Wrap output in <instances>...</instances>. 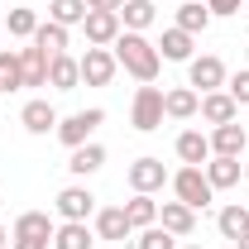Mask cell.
I'll use <instances>...</instances> for the list:
<instances>
[{
    "instance_id": "obj_1",
    "label": "cell",
    "mask_w": 249,
    "mask_h": 249,
    "mask_svg": "<svg viewBox=\"0 0 249 249\" xmlns=\"http://www.w3.org/2000/svg\"><path fill=\"white\" fill-rule=\"evenodd\" d=\"M115 62H120L129 77H139L144 87L158 77V67H163V58H158V48L144 38V34H129L120 29V38H115Z\"/></svg>"
},
{
    "instance_id": "obj_2",
    "label": "cell",
    "mask_w": 249,
    "mask_h": 249,
    "mask_svg": "<svg viewBox=\"0 0 249 249\" xmlns=\"http://www.w3.org/2000/svg\"><path fill=\"white\" fill-rule=\"evenodd\" d=\"M173 192H178V201L192 206V211H206V206H211V196H216V187L206 182V173H201V168H182V173H173Z\"/></svg>"
},
{
    "instance_id": "obj_3",
    "label": "cell",
    "mask_w": 249,
    "mask_h": 249,
    "mask_svg": "<svg viewBox=\"0 0 249 249\" xmlns=\"http://www.w3.org/2000/svg\"><path fill=\"white\" fill-rule=\"evenodd\" d=\"M129 120H134L139 134L158 129V124H163V91H158V87H139V91H134V106H129Z\"/></svg>"
},
{
    "instance_id": "obj_4",
    "label": "cell",
    "mask_w": 249,
    "mask_h": 249,
    "mask_svg": "<svg viewBox=\"0 0 249 249\" xmlns=\"http://www.w3.org/2000/svg\"><path fill=\"white\" fill-rule=\"evenodd\" d=\"M77 62H82V82H87V87H110L115 72H120V62H115L110 48H87Z\"/></svg>"
},
{
    "instance_id": "obj_5",
    "label": "cell",
    "mask_w": 249,
    "mask_h": 249,
    "mask_svg": "<svg viewBox=\"0 0 249 249\" xmlns=\"http://www.w3.org/2000/svg\"><path fill=\"white\" fill-rule=\"evenodd\" d=\"M106 120V110L101 106H91V110H77V115H67V120H58V139L67 144V149H82L87 139H91V129Z\"/></svg>"
},
{
    "instance_id": "obj_6",
    "label": "cell",
    "mask_w": 249,
    "mask_h": 249,
    "mask_svg": "<svg viewBox=\"0 0 249 249\" xmlns=\"http://www.w3.org/2000/svg\"><path fill=\"white\" fill-rule=\"evenodd\" d=\"M187 87H201V96L220 91V87H225V62L211 58V53H206V58H192L187 62Z\"/></svg>"
},
{
    "instance_id": "obj_7",
    "label": "cell",
    "mask_w": 249,
    "mask_h": 249,
    "mask_svg": "<svg viewBox=\"0 0 249 249\" xmlns=\"http://www.w3.org/2000/svg\"><path fill=\"white\" fill-rule=\"evenodd\" d=\"M82 29H87V43H91V48H106V43L120 38V15H115V10H87Z\"/></svg>"
},
{
    "instance_id": "obj_8",
    "label": "cell",
    "mask_w": 249,
    "mask_h": 249,
    "mask_svg": "<svg viewBox=\"0 0 249 249\" xmlns=\"http://www.w3.org/2000/svg\"><path fill=\"white\" fill-rule=\"evenodd\" d=\"M163 182H168L163 158H134V163H129V187H134V192H158Z\"/></svg>"
},
{
    "instance_id": "obj_9",
    "label": "cell",
    "mask_w": 249,
    "mask_h": 249,
    "mask_svg": "<svg viewBox=\"0 0 249 249\" xmlns=\"http://www.w3.org/2000/svg\"><path fill=\"white\" fill-rule=\"evenodd\" d=\"M58 216L62 220H87V216H96V196L87 192V187H62V192H58Z\"/></svg>"
},
{
    "instance_id": "obj_10",
    "label": "cell",
    "mask_w": 249,
    "mask_h": 249,
    "mask_svg": "<svg viewBox=\"0 0 249 249\" xmlns=\"http://www.w3.org/2000/svg\"><path fill=\"white\" fill-rule=\"evenodd\" d=\"M77 82H82V62L72 58V53L48 58V87L53 91H77Z\"/></svg>"
},
{
    "instance_id": "obj_11",
    "label": "cell",
    "mask_w": 249,
    "mask_h": 249,
    "mask_svg": "<svg viewBox=\"0 0 249 249\" xmlns=\"http://www.w3.org/2000/svg\"><path fill=\"white\" fill-rule=\"evenodd\" d=\"M158 225H163L168 235H178V240H182V235L196 230V211L182 206V201H163V206H158Z\"/></svg>"
},
{
    "instance_id": "obj_12",
    "label": "cell",
    "mask_w": 249,
    "mask_h": 249,
    "mask_svg": "<svg viewBox=\"0 0 249 249\" xmlns=\"http://www.w3.org/2000/svg\"><path fill=\"white\" fill-rule=\"evenodd\" d=\"M245 124H216V129H211V154H220V158H240L245 154Z\"/></svg>"
},
{
    "instance_id": "obj_13",
    "label": "cell",
    "mask_w": 249,
    "mask_h": 249,
    "mask_svg": "<svg viewBox=\"0 0 249 249\" xmlns=\"http://www.w3.org/2000/svg\"><path fill=\"white\" fill-rule=\"evenodd\" d=\"M201 110V96L192 91V87H173V91H163V115L168 120H192Z\"/></svg>"
},
{
    "instance_id": "obj_14",
    "label": "cell",
    "mask_w": 249,
    "mask_h": 249,
    "mask_svg": "<svg viewBox=\"0 0 249 249\" xmlns=\"http://www.w3.org/2000/svg\"><path fill=\"white\" fill-rule=\"evenodd\" d=\"M178 158H182L187 168H201V163L211 158V139H206L201 129H182V134H178Z\"/></svg>"
},
{
    "instance_id": "obj_15",
    "label": "cell",
    "mask_w": 249,
    "mask_h": 249,
    "mask_svg": "<svg viewBox=\"0 0 249 249\" xmlns=\"http://www.w3.org/2000/svg\"><path fill=\"white\" fill-rule=\"evenodd\" d=\"M96 235H101V240H129L134 225H129V216H124V206H106V211H96Z\"/></svg>"
},
{
    "instance_id": "obj_16",
    "label": "cell",
    "mask_w": 249,
    "mask_h": 249,
    "mask_svg": "<svg viewBox=\"0 0 249 249\" xmlns=\"http://www.w3.org/2000/svg\"><path fill=\"white\" fill-rule=\"evenodd\" d=\"M216 225H220V235L230 240V245H240V240H249V206H220V216H216Z\"/></svg>"
},
{
    "instance_id": "obj_17",
    "label": "cell",
    "mask_w": 249,
    "mask_h": 249,
    "mask_svg": "<svg viewBox=\"0 0 249 249\" xmlns=\"http://www.w3.org/2000/svg\"><path fill=\"white\" fill-rule=\"evenodd\" d=\"M240 115V106L230 101V91H206L201 96V120L206 124H230Z\"/></svg>"
},
{
    "instance_id": "obj_18",
    "label": "cell",
    "mask_w": 249,
    "mask_h": 249,
    "mask_svg": "<svg viewBox=\"0 0 249 249\" xmlns=\"http://www.w3.org/2000/svg\"><path fill=\"white\" fill-rule=\"evenodd\" d=\"M115 15H120V24H124L129 34H144V29H149V24L158 19L154 0H124V5L115 10Z\"/></svg>"
},
{
    "instance_id": "obj_19",
    "label": "cell",
    "mask_w": 249,
    "mask_h": 249,
    "mask_svg": "<svg viewBox=\"0 0 249 249\" xmlns=\"http://www.w3.org/2000/svg\"><path fill=\"white\" fill-rule=\"evenodd\" d=\"M53 216L48 211H24V216L15 220V240H53Z\"/></svg>"
},
{
    "instance_id": "obj_20",
    "label": "cell",
    "mask_w": 249,
    "mask_h": 249,
    "mask_svg": "<svg viewBox=\"0 0 249 249\" xmlns=\"http://www.w3.org/2000/svg\"><path fill=\"white\" fill-rule=\"evenodd\" d=\"M201 173H206V182L216 187V192H225V187L240 182V173H245V168H240V158H220V154H211V163H206Z\"/></svg>"
},
{
    "instance_id": "obj_21",
    "label": "cell",
    "mask_w": 249,
    "mask_h": 249,
    "mask_svg": "<svg viewBox=\"0 0 249 249\" xmlns=\"http://www.w3.org/2000/svg\"><path fill=\"white\" fill-rule=\"evenodd\" d=\"M19 124H24L29 134H48V129H58V110H53L48 101H29V106L19 110Z\"/></svg>"
},
{
    "instance_id": "obj_22",
    "label": "cell",
    "mask_w": 249,
    "mask_h": 249,
    "mask_svg": "<svg viewBox=\"0 0 249 249\" xmlns=\"http://www.w3.org/2000/svg\"><path fill=\"white\" fill-rule=\"evenodd\" d=\"M19 67H24V87H48V53L43 48H19Z\"/></svg>"
},
{
    "instance_id": "obj_23",
    "label": "cell",
    "mask_w": 249,
    "mask_h": 249,
    "mask_svg": "<svg viewBox=\"0 0 249 249\" xmlns=\"http://www.w3.org/2000/svg\"><path fill=\"white\" fill-rule=\"evenodd\" d=\"M158 48V58H168V62H192V34H182L178 24L163 34V43H154Z\"/></svg>"
},
{
    "instance_id": "obj_24",
    "label": "cell",
    "mask_w": 249,
    "mask_h": 249,
    "mask_svg": "<svg viewBox=\"0 0 249 249\" xmlns=\"http://www.w3.org/2000/svg\"><path fill=\"white\" fill-rule=\"evenodd\" d=\"M53 245H58V249H91L87 220H62L58 230H53Z\"/></svg>"
},
{
    "instance_id": "obj_25",
    "label": "cell",
    "mask_w": 249,
    "mask_h": 249,
    "mask_svg": "<svg viewBox=\"0 0 249 249\" xmlns=\"http://www.w3.org/2000/svg\"><path fill=\"white\" fill-rule=\"evenodd\" d=\"M206 24H211V10H206L201 0H182V5H178V29L182 34H201Z\"/></svg>"
},
{
    "instance_id": "obj_26",
    "label": "cell",
    "mask_w": 249,
    "mask_h": 249,
    "mask_svg": "<svg viewBox=\"0 0 249 249\" xmlns=\"http://www.w3.org/2000/svg\"><path fill=\"white\" fill-rule=\"evenodd\" d=\"M34 48H43L48 58L67 53V29H62V24H53V19H48V24H38V29H34Z\"/></svg>"
},
{
    "instance_id": "obj_27",
    "label": "cell",
    "mask_w": 249,
    "mask_h": 249,
    "mask_svg": "<svg viewBox=\"0 0 249 249\" xmlns=\"http://www.w3.org/2000/svg\"><path fill=\"white\" fill-rule=\"evenodd\" d=\"M48 19L62 24V29L82 24V19H87V0H48Z\"/></svg>"
},
{
    "instance_id": "obj_28",
    "label": "cell",
    "mask_w": 249,
    "mask_h": 249,
    "mask_svg": "<svg viewBox=\"0 0 249 249\" xmlns=\"http://www.w3.org/2000/svg\"><path fill=\"white\" fill-rule=\"evenodd\" d=\"M124 216L134 230H144V225H158V201H149V192H134V201L124 206Z\"/></svg>"
},
{
    "instance_id": "obj_29",
    "label": "cell",
    "mask_w": 249,
    "mask_h": 249,
    "mask_svg": "<svg viewBox=\"0 0 249 249\" xmlns=\"http://www.w3.org/2000/svg\"><path fill=\"white\" fill-rule=\"evenodd\" d=\"M101 163H106V149H101V144H82V149H72V163H67V168H72L77 178H91Z\"/></svg>"
},
{
    "instance_id": "obj_30",
    "label": "cell",
    "mask_w": 249,
    "mask_h": 249,
    "mask_svg": "<svg viewBox=\"0 0 249 249\" xmlns=\"http://www.w3.org/2000/svg\"><path fill=\"white\" fill-rule=\"evenodd\" d=\"M0 87H5V91H19V87H24L19 48H0Z\"/></svg>"
},
{
    "instance_id": "obj_31",
    "label": "cell",
    "mask_w": 249,
    "mask_h": 249,
    "mask_svg": "<svg viewBox=\"0 0 249 249\" xmlns=\"http://www.w3.org/2000/svg\"><path fill=\"white\" fill-rule=\"evenodd\" d=\"M139 249H178V235H168L163 225H144L139 230Z\"/></svg>"
},
{
    "instance_id": "obj_32",
    "label": "cell",
    "mask_w": 249,
    "mask_h": 249,
    "mask_svg": "<svg viewBox=\"0 0 249 249\" xmlns=\"http://www.w3.org/2000/svg\"><path fill=\"white\" fill-rule=\"evenodd\" d=\"M34 29H38V15H34V10H24V5L10 10V34H15V38H34Z\"/></svg>"
},
{
    "instance_id": "obj_33",
    "label": "cell",
    "mask_w": 249,
    "mask_h": 249,
    "mask_svg": "<svg viewBox=\"0 0 249 249\" xmlns=\"http://www.w3.org/2000/svg\"><path fill=\"white\" fill-rule=\"evenodd\" d=\"M225 91H230L235 106H249V72H235V77L225 82Z\"/></svg>"
},
{
    "instance_id": "obj_34",
    "label": "cell",
    "mask_w": 249,
    "mask_h": 249,
    "mask_svg": "<svg viewBox=\"0 0 249 249\" xmlns=\"http://www.w3.org/2000/svg\"><path fill=\"white\" fill-rule=\"evenodd\" d=\"M240 5H245V0H206L211 15H240Z\"/></svg>"
},
{
    "instance_id": "obj_35",
    "label": "cell",
    "mask_w": 249,
    "mask_h": 249,
    "mask_svg": "<svg viewBox=\"0 0 249 249\" xmlns=\"http://www.w3.org/2000/svg\"><path fill=\"white\" fill-rule=\"evenodd\" d=\"M124 0H87V10H120Z\"/></svg>"
},
{
    "instance_id": "obj_36",
    "label": "cell",
    "mask_w": 249,
    "mask_h": 249,
    "mask_svg": "<svg viewBox=\"0 0 249 249\" xmlns=\"http://www.w3.org/2000/svg\"><path fill=\"white\" fill-rule=\"evenodd\" d=\"M15 249H48V240H15Z\"/></svg>"
},
{
    "instance_id": "obj_37",
    "label": "cell",
    "mask_w": 249,
    "mask_h": 249,
    "mask_svg": "<svg viewBox=\"0 0 249 249\" xmlns=\"http://www.w3.org/2000/svg\"><path fill=\"white\" fill-rule=\"evenodd\" d=\"M5 240H10V235H5V230H0V249H5Z\"/></svg>"
},
{
    "instance_id": "obj_38",
    "label": "cell",
    "mask_w": 249,
    "mask_h": 249,
    "mask_svg": "<svg viewBox=\"0 0 249 249\" xmlns=\"http://www.w3.org/2000/svg\"><path fill=\"white\" fill-rule=\"evenodd\" d=\"M235 249H249V240H240V245H235Z\"/></svg>"
},
{
    "instance_id": "obj_39",
    "label": "cell",
    "mask_w": 249,
    "mask_h": 249,
    "mask_svg": "<svg viewBox=\"0 0 249 249\" xmlns=\"http://www.w3.org/2000/svg\"><path fill=\"white\" fill-rule=\"evenodd\" d=\"M245 178H249V163H245Z\"/></svg>"
},
{
    "instance_id": "obj_40",
    "label": "cell",
    "mask_w": 249,
    "mask_h": 249,
    "mask_svg": "<svg viewBox=\"0 0 249 249\" xmlns=\"http://www.w3.org/2000/svg\"><path fill=\"white\" fill-rule=\"evenodd\" d=\"M187 249H201V245H187Z\"/></svg>"
},
{
    "instance_id": "obj_41",
    "label": "cell",
    "mask_w": 249,
    "mask_h": 249,
    "mask_svg": "<svg viewBox=\"0 0 249 249\" xmlns=\"http://www.w3.org/2000/svg\"><path fill=\"white\" fill-rule=\"evenodd\" d=\"M0 91H5V87H0Z\"/></svg>"
},
{
    "instance_id": "obj_42",
    "label": "cell",
    "mask_w": 249,
    "mask_h": 249,
    "mask_svg": "<svg viewBox=\"0 0 249 249\" xmlns=\"http://www.w3.org/2000/svg\"><path fill=\"white\" fill-rule=\"evenodd\" d=\"M245 5H249V0H245Z\"/></svg>"
}]
</instances>
